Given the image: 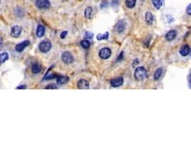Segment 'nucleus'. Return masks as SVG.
I'll return each mask as SVG.
<instances>
[{"mask_svg": "<svg viewBox=\"0 0 191 143\" xmlns=\"http://www.w3.org/2000/svg\"><path fill=\"white\" fill-rule=\"evenodd\" d=\"M35 4L40 9H48L50 7V2L49 0H36Z\"/></svg>", "mask_w": 191, "mask_h": 143, "instance_id": "4", "label": "nucleus"}, {"mask_svg": "<svg viewBox=\"0 0 191 143\" xmlns=\"http://www.w3.org/2000/svg\"><path fill=\"white\" fill-rule=\"evenodd\" d=\"M67 31H64L63 32H62L61 35H60V38L65 39V37L67 36Z\"/></svg>", "mask_w": 191, "mask_h": 143, "instance_id": "31", "label": "nucleus"}, {"mask_svg": "<svg viewBox=\"0 0 191 143\" xmlns=\"http://www.w3.org/2000/svg\"><path fill=\"white\" fill-rule=\"evenodd\" d=\"M176 37L177 32L175 30H170L169 32H167V34L165 35V39L169 42L173 41V40H175Z\"/></svg>", "mask_w": 191, "mask_h": 143, "instance_id": "12", "label": "nucleus"}, {"mask_svg": "<svg viewBox=\"0 0 191 143\" xmlns=\"http://www.w3.org/2000/svg\"><path fill=\"white\" fill-rule=\"evenodd\" d=\"M50 69L51 67L48 69L47 74L44 75V80H51V79H54L55 77H57V74H50Z\"/></svg>", "mask_w": 191, "mask_h": 143, "instance_id": "20", "label": "nucleus"}, {"mask_svg": "<svg viewBox=\"0 0 191 143\" xmlns=\"http://www.w3.org/2000/svg\"><path fill=\"white\" fill-rule=\"evenodd\" d=\"M163 74V69L162 68H158V69H156V71L155 72L154 74V80H158L160 78L161 75Z\"/></svg>", "mask_w": 191, "mask_h": 143, "instance_id": "18", "label": "nucleus"}, {"mask_svg": "<svg viewBox=\"0 0 191 143\" xmlns=\"http://www.w3.org/2000/svg\"><path fill=\"white\" fill-rule=\"evenodd\" d=\"M42 70V67L40 65L36 64V65H34L32 67V72L34 74H38L40 73Z\"/></svg>", "mask_w": 191, "mask_h": 143, "instance_id": "19", "label": "nucleus"}, {"mask_svg": "<svg viewBox=\"0 0 191 143\" xmlns=\"http://www.w3.org/2000/svg\"><path fill=\"white\" fill-rule=\"evenodd\" d=\"M44 32H45L44 27H43L42 25H39L37 29V36L38 37H40V38H41V37H42L43 36H44Z\"/></svg>", "mask_w": 191, "mask_h": 143, "instance_id": "16", "label": "nucleus"}, {"mask_svg": "<svg viewBox=\"0 0 191 143\" xmlns=\"http://www.w3.org/2000/svg\"><path fill=\"white\" fill-rule=\"evenodd\" d=\"M27 88V86L26 85H20V86L17 87L16 89H26Z\"/></svg>", "mask_w": 191, "mask_h": 143, "instance_id": "32", "label": "nucleus"}, {"mask_svg": "<svg viewBox=\"0 0 191 143\" xmlns=\"http://www.w3.org/2000/svg\"><path fill=\"white\" fill-rule=\"evenodd\" d=\"M122 58H123V52H121V53L119 54L118 55V57H117V60H116V61L117 62L120 61V60H122Z\"/></svg>", "mask_w": 191, "mask_h": 143, "instance_id": "30", "label": "nucleus"}, {"mask_svg": "<svg viewBox=\"0 0 191 143\" xmlns=\"http://www.w3.org/2000/svg\"><path fill=\"white\" fill-rule=\"evenodd\" d=\"M190 55H191V49H190Z\"/></svg>", "mask_w": 191, "mask_h": 143, "instance_id": "35", "label": "nucleus"}, {"mask_svg": "<svg viewBox=\"0 0 191 143\" xmlns=\"http://www.w3.org/2000/svg\"><path fill=\"white\" fill-rule=\"evenodd\" d=\"M145 22L147 24H152L153 21H154V17H153V14L150 12H147L145 14Z\"/></svg>", "mask_w": 191, "mask_h": 143, "instance_id": "14", "label": "nucleus"}, {"mask_svg": "<svg viewBox=\"0 0 191 143\" xmlns=\"http://www.w3.org/2000/svg\"><path fill=\"white\" fill-rule=\"evenodd\" d=\"M81 45L82 47L85 48V49H88L90 47V43L87 40H84L81 42Z\"/></svg>", "mask_w": 191, "mask_h": 143, "instance_id": "24", "label": "nucleus"}, {"mask_svg": "<svg viewBox=\"0 0 191 143\" xmlns=\"http://www.w3.org/2000/svg\"><path fill=\"white\" fill-rule=\"evenodd\" d=\"M111 55V50L110 48L108 47H104L99 52V56L100 58L103 59V60H107L108 59Z\"/></svg>", "mask_w": 191, "mask_h": 143, "instance_id": "5", "label": "nucleus"}, {"mask_svg": "<svg viewBox=\"0 0 191 143\" xmlns=\"http://www.w3.org/2000/svg\"><path fill=\"white\" fill-rule=\"evenodd\" d=\"M29 44V42L27 41H27L23 42L22 43H19V44L16 45V47H15V50L19 52H22V51L24 50V49H25Z\"/></svg>", "mask_w": 191, "mask_h": 143, "instance_id": "11", "label": "nucleus"}, {"mask_svg": "<svg viewBox=\"0 0 191 143\" xmlns=\"http://www.w3.org/2000/svg\"><path fill=\"white\" fill-rule=\"evenodd\" d=\"M45 89H47V90H50V89H57V86H56L55 85H54V84H50V85H48L47 86L45 87Z\"/></svg>", "mask_w": 191, "mask_h": 143, "instance_id": "26", "label": "nucleus"}, {"mask_svg": "<svg viewBox=\"0 0 191 143\" xmlns=\"http://www.w3.org/2000/svg\"><path fill=\"white\" fill-rule=\"evenodd\" d=\"M22 32V27H19V26L15 25L11 29V36L12 37H15V38H17L21 35Z\"/></svg>", "mask_w": 191, "mask_h": 143, "instance_id": "6", "label": "nucleus"}, {"mask_svg": "<svg viewBox=\"0 0 191 143\" xmlns=\"http://www.w3.org/2000/svg\"><path fill=\"white\" fill-rule=\"evenodd\" d=\"M108 37H109V33H108V32H106L105 34H104V35H102V34H98L97 36V40H108Z\"/></svg>", "mask_w": 191, "mask_h": 143, "instance_id": "23", "label": "nucleus"}, {"mask_svg": "<svg viewBox=\"0 0 191 143\" xmlns=\"http://www.w3.org/2000/svg\"><path fill=\"white\" fill-rule=\"evenodd\" d=\"M190 52V48L188 44H184L181 47V49H180V54L183 57H186L188 55Z\"/></svg>", "mask_w": 191, "mask_h": 143, "instance_id": "10", "label": "nucleus"}, {"mask_svg": "<svg viewBox=\"0 0 191 143\" xmlns=\"http://www.w3.org/2000/svg\"><path fill=\"white\" fill-rule=\"evenodd\" d=\"M164 3V0H153V6L157 9H160L163 7Z\"/></svg>", "mask_w": 191, "mask_h": 143, "instance_id": "17", "label": "nucleus"}, {"mask_svg": "<svg viewBox=\"0 0 191 143\" xmlns=\"http://www.w3.org/2000/svg\"><path fill=\"white\" fill-rule=\"evenodd\" d=\"M189 82H190V87H191V74L190 75V77H189Z\"/></svg>", "mask_w": 191, "mask_h": 143, "instance_id": "33", "label": "nucleus"}, {"mask_svg": "<svg viewBox=\"0 0 191 143\" xmlns=\"http://www.w3.org/2000/svg\"><path fill=\"white\" fill-rule=\"evenodd\" d=\"M135 78L138 81H142L147 77V72L143 67H139L135 72Z\"/></svg>", "mask_w": 191, "mask_h": 143, "instance_id": "1", "label": "nucleus"}, {"mask_svg": "<svg viewBox=\"0 0 191 143\" xmlns=\"http://www.w3.org/2000/svg\"><path fill=\"white\" fill-rule=\"evenodd\" d=\"M51 47H52V44L51 42L49 41H42L39 45V49L42 52H47L50 50Z\"/></svg>", "mask_w": 191, "mask_h": 143, "instance_id": "2", "label": "nucleus"}, {"mask_svg": "<svg viewBox=\"0 0 191 143\" xmlns=\"http://www.w3.org/2000/svg\"><path fill=\"white\" fill-rule=\"evenodd\" d=\"M125 4H126V6L128 8L132 9L135 6L136 0H126Z\"/></svg>", "mask_w": 191, "mask_h": 143, "instance_id": "21", "label": "nucleus"}, {"mask_svg": "<svg viewBox=\"0 0 191 143\" xmlns=\"http://www.w3.org/2000/svg\"><path fill=\"white\" fill-rule=\"evenodd\" d=\"M93 37H94V35H93L92 32H86L85 33V35H84V38H85V40H88V39L91 40V39L93 38Z\"/></svg>", "mask_w": 191, "mask_h": 143, "instance_id": "25", "label": "nucleus"}, {"mask_svg": "<svg viewBox=\"0 0 191 143\" xmlns=\"http://www.w3.org/2000/svg\"><path fill=\"white\" fill-rule=\"evenodd\" d=\"M2 44H3V42H2V38H1V49L2 48Z\"/></svg>", "mask_w": 191, "mask_h": 143, "instance_id": "34", "label": "nucleus"}, {"mask_svg": "<svg viewBox=\"0 0 191 143\" xmlns=\"http://www.w3.org/2000/svg\"><path fill=\"white\" fill-rule=\"evenodd\" d=\"M125 24L122 20H119L118 22L116 24L115 26V30L117 32V33H122L125 31Z\"/></svg>", "mask_w": 191, "mask_h": 143, "instance_id": "8", "label": "nucleus"}, {"mask_svg": "<svg viewBox=\"0 0 191 143\" xmlns=\"http://www.w3.org/2000/svg\"><path fill=\"white\" fill-rule=\"evenodd\" d=\"M92 14H93L92 8L91 7H87L86 9L85 10V18L90 19H91L92 17Z\"/></svg>", "mask_w": 191, "mask_h": 143, "instance_id": "15", "label": "nucleus"}, {"mask_svg": "<svg viewBox=\"0 0 191 143\" xmlns=\"http://www.w3.org/2000/svg\"><path fill=\"white\" fill-rule=\"evenodd\" d=\"M69 81V78L67 76H58L57 78V85H62L67 83Z\"/></svg>", "mask_w": 191, "mask_h": 143, "instance_id": "13", "label": "nucleus"}, {"mask_svg": "<svg viewBox=\"0 0 191 143\" xmlns=\"http://www.w3.org/2000/svg\"><path fill=\"white\" fill-rule=\"evenodd\" d=\"M62 60L66 64H71L74 61V58L70 52H65L62 54Z\"/></svg>", "mask_w": 191, "mask_h": 143, "instance_id": "3", "label": "nucleus"}, {"mask_svg": "<svg viewBox=\"0 0 191 143\" xmlns=\"http://www.w3.org/2000/svg\"><path fill=\"white\" fill-rule=\"evenodd\" d=\"M108 2L107 1H104L101 3L100 4V7L101 8H105V7H108Z\"/></svg>", "mask_w": 191, "mask_h": 143, "instance_id": "29", "label": "nucleus"}, {"mask_svg": "<svg viewBox=\"0 0 191 143\" xmlns=\"http://www.w3.org/2000/svg\"><path fill=\"white\" fill-rule=\"evenodd\" d=\"M186 13H187V15L191 16V4H189L186 8Z\"/></svg>", "mask_w": 191, "mask_h": 143, "instance_id": "28", "label": "nucleus"}, {"mask_svg": "<svg viewBox=\"0 0 191 143\" xmlns=\"http://www.w3.org/2000/svg\"><path fill=\"white\" fill-rule=\"evenodd\" d=\"M77 87H78L79 89L88 90L89 89L90 84L89 82H88V81L84 80V79H82V80H79L78 82H77Z\"/></svg>", "mask_w": 191, "mask_h": 143, "instance_id": "9", "label": "nucleus"}, {"mask_svg": "<svg viewBox=\"0 0 191 143\" xmlns=\"http://www.w3.org/2000/svg\"><path fill=\"white\" fill-rule=\"evenodd\" d=\"M123 84V78L122 77H118L115 79H113L110 81V85L113 87H118Z\"/></svg>", "mask_w": 191, "mask_h": 143, "instance_id": "7", "label": "nucleus"}, {"mask_svg": "<svg viewBox=\"0 0 191 143\" xmlns=\"http://www.w3.org/2000/svg\"><path fill=\"white\" fill-rule=\"evenodd\" d=\"M119 0H113L111 2V5L113 6V7H116L119 5Z\"/></svg>", "mask_w": 191, "mask_h": 143, "instance_id": "27", "label": "nucleus"}, {"mask_svg": "<svg viewBox=\"0 0 191 143\" xmlns=\"http://www.w3.org/2000/svg\"><path fill=\"white\" fill-rule=\"evenodd\" d=\"M9 59V54L7 52H3L0 55V60H1V63L3 64L4 62L7 61Z\"/></svg>", "mask_w": 191, "mask_h": 143, "instance_id": "22", "label": "nucleus"}]
</instances>
